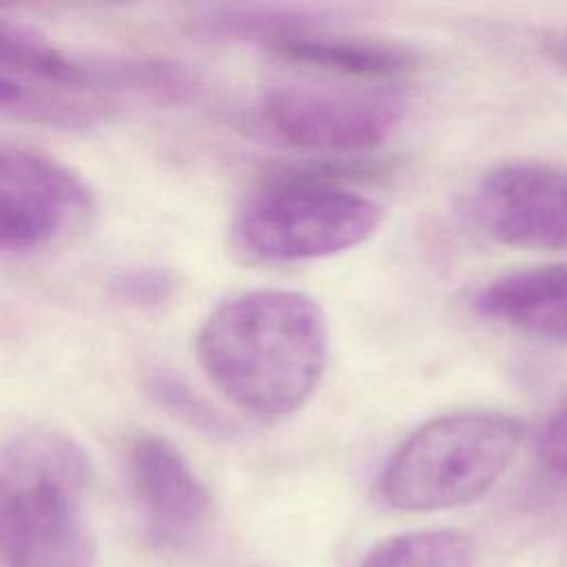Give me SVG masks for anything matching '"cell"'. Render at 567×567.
<instances>
[{
    "instance_id": "8",
    "label": "cell",
    "mask_w": 567,
    "mask_h": 567,
    "mask_svg": "<svg viewBox=\"0 0 567 567\" xmlns=\"http://www.w3.org/2000/svg\"><path fill=\"white\" fill-rule=\"evenodd\" d=\"M128 476L146 536L155 547L182 551L202 536L213 512L210 494L166 436L144 432L133 439Z\"/></svg>"
},
{
    "instance_id": "10",
    "label": "cell",
    "mask_w": 567,
    "mask_h": 567,
    "mask_svg": "<svg viewBox=\"0 0 567 567\" xmlns=\"http://www.w3.org/2000/svg\"><path fill=\"white\" fill-rule=\"evenodd\" d=\"M472 308L529 337L567 343V266L503 272L476 288Z\"/></svg>"
},
{
    "instance_id": "2",
    "label": "cell",
    "mask_w": 567,
    "mask_h": 567,
    "mask_svg": "<svg viewBox=\"0 0 567 567\" xmlns=\"http://www.w3.org/2000/svg\"><path fill=\"white\" fill-rule=\"evenodd\" d=\"M91 463L84 447L51 427L0 443V567H93L84 516Z\"/></svg>"
},
{
    "instance_id": "4",
    "label": "cell",
    "mask_w": 567,
    "mask_h": 567,
    "mask_svg": "<svg viewBox=\"0 0 567 567\" xmlns=\"http://www.w3.org/2000/svg\"><path fill=\"white\" fill-rule=\"evenodd\" d=\"M381 206L359 190L275 171L235 215L241 248L268 261H310L368 241L381 224Z\"/></svg>"
},
{
    "instance_id": "5",
    "label": "cell",
    "mask_w": 567,
    "mask_h": 567,
    "mask_svg": "<svg viewBox=\"0 0 567 567\" xmlns=\"http://www.w3.org/2000/svg\"><path fill=\"white\" fill-rule=\"evenodd\" d=\"M408 102L390 86L281 82L261 97V117L290 146L359 157L405 120Z\"/></svg>"
},
{
    "instance_id": "1",
    "label": "cell",
    "mask_w": 567,
    "mask_h": 567,
    "mask_svg": "<svg viewBox=\"0 0 567 567\" xmlns=\"http://www.w3.org/2000/svg\"><path fill=\"white\" fill-rule=\"evenodd\" d=\"M195 348L228 403L257 419H284L323 379L328 328L308 295L259 288L219 303L202 323Z\"/></svg>"
},
{
    "instance_id": "12",
    "label": "cell",
    "mask_w": 567,
    "mask_h": 567,
    "mask_svg": "<svg viewBox=\"0 0 567 567\" xmlns=\"http://www.w3.org/2000/svg\"><path fill=\"white\" fill-rule=\"evenodd\" d=\"M354 567H472V543L454 529H423L377 543Z\"/></svg>"
},
{
    "instance_id": "9",
    "label": "cell",
    "mask_w": 567,
    "mask_h": 567,
    "mask_svg": "<svg viewBox=\"0 0 567 567\" xmlns=\"http://www.w3.org/2000/svg\"><path fill=\"white\" fill-rule=\"evenodd\" d=\"M266 49L288 64L319 69L363 84H383L403 78L419 66L416 51L401 42L337 33L326 24L286 33Z\"/></svg>"
},
{
    "instance_id": "13",
    "label": "cell",
    "mask_w": 567,
    "mask_h": 567,
    "mask_svg": "<svg viewBox=\"0 0 567 567\" xmlns=\"http://www.w3.org/2000/svg\"><path fill=\"white\" fill-rule=\"evenodd\" d=\"M148 392L164 410L173 412L193 427L215 434H224L230 430L224 416H219L202 396H197L179 377L171 372H155L148 379Z\"/></svg>"
},
{
    "instance_id": "16",
    "label": "cell",
    "mask_w": 567,
    "mask_h": 567,
    "mask_svg": "<svg viewBox=\"0 0 567 567\" xmlns=\"http://www.w3.org/2000/svg\"><path fill=\"white\" fill-rule=\"evenodd\" d=\"M540 51L545 58H549L554 64L567 69V27L547 31L540 38Z\"/></svg>"
},
{
    "instance_id": "15",
    "label": "cell",
    "mask_w": 567,
    "mask_h": 567,
    "mask_svg": "<svg viewBox=\"0 0 567 567\" xmlns=\"http://www.w3.org/2000/svg\"><path fill=\"white\" fill-rule=\"evenodd\" d=\"M538 461L556 476L567 478V401L554 410L538 436Z\"/></svg>"
},
{
    "instance_id": "6",
    "label": "cell",
    "mask_w": 567,
    "mask_h": 567,
    "mask_svg": "<svg viewBox=\"0 0 567 567\" xmlns=\"http://www.w3.org/2000/svg\"><path fill=\"white\" fill-rule=\"evenodd\" d=\"M86 182L64 162L0 142V252L51 244L91 213Z\"/></svg>"
},
{
    "instance_id": "17",
    "label": "cell",
    "mask_w": 567,
    "mask_h": 567,
    "mask_svg": "<svg viewBox=\"0 0 567 567\" xmlns=\"http://www.w3.org/2000/svg\"><path fill=\"white\" fill-rule=\"evenodd\" d=\"M27 102V95L22 86L7 73H0V109L7 106H20Z\"/></svg>"
},
{
    "instance_id": "14",
    "label": "cell",
    "mask_w": 567,
    "mask_h": 567,
    "mask_svg": "<svg viewBox=\"0 0 567 567\" xmlns=\"http://www.w3.org/2000/svg\"><path fill=\"white\" fill-rule=\"evenodd\" d=\"M113 299L133 308H157L175 292V275L162 266H131L111 275Z\"/></svg>"
},
{
    "instance_id": "7",
    "label": "cell",
    "mask_w": 567,
    "mask_h": 567,
    "mask_svg": "<svg viewBox=\"0 0 567 567\" xmlns=\"http://www.w3.org/2000/svg\"><path fill=\"white\" fill-rule=\"evenodd\" d=\"M476 215L501 244L567 252V166L505 162L476 186Z\"/></svg>"
},
{
    "instance_id": "3",
    "label": "cell",
    "mask_w": 567,
    "mask_h": 567,
    "mask_svg": "<svg viewBox=\"0 0 567 567\" xmlns=\"http://www.w3.org/2000/svg\"><path fill=\"white\" fill-rule=\"evenodd\" d=\"M523 423L498 410H461L412 430L388 458L381 494L401 512H441L478 501L512 465Z\"/></svg>"
},
{
    "instance_id": "11",
    "label": "cell",
    "mask_w": 567,
    "mask_h": 567,
    "mask_svg": "<svg viewBox=\"0 0 567 567\" xmlns=\"http://www.w3.org/2000/svg\"><path fill=\"white\" fill-rule=\"evenodd\" d=\"M11 71L58 86H111V60L66 53L38 29L0 16V73Z\"/></svg>"
}]
</instances>
